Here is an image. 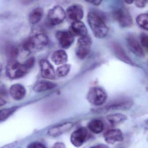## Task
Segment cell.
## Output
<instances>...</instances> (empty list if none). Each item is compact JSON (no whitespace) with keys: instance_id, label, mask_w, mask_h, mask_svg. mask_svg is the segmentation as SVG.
<instances>
[{"instance_id":"cell-1","label":"cell","mask_w":148,"mask_h":148,"mask_svg":"<svg viewBox=\"0 0 148 148\" xmlns=\"http://www.w3.org/2000/svg\"><path fill=\"white\" fill-rule=\"evenodd\" d=\"M87 22L96 38H103L107 36L109 28L103 18L98 14L90 12L87 15Z\"/></svg>"},{"instance_id":"cell-2","label":"cell","mask_w":148,"mask_h":148,"mask_svg":"<svg viewBox=\"0 0 148 148\" xmlns=\"http://www.w3.org/2000/svg\"><path fill=\"white\" fill-rule=\"evenodd\" d=\"M49 42V39L43 32H37L30 36L24 43V49L27 51L41 50L45 47Z\"/></svg>"},{"instance_id":"cell-3","label":"cell","mask_w":148,"mask_h":148,"mask_svg":"<svg viewBox=\"0 0 148 148\" xmlns=\"http://www.w3.org/2000/svg\"><path fill=\"white\" fill-rule=\"evenodd\" d=\"M86 98L91 104L95 106H100L106 102L107 93L102 87L93 86L88 91Z\"/></svg>"},{"instance_id":"cell-4","label":"cell","mask_w":148,"mask_h":148,"mask_svg":"<svg viewBox=\"0 0 148 148\" xmlns=\"http://www.w3.org/2000/svg\"><path fill=\"white\" fill-rule=\"evenodd\" d=\"M28 70L24 64L12 60L6 67V74L11 79H19L25 76Z\"/></svg>"},{"instance_id":"cell-5","label":"cell","mask_w":148,"mask_h":148,"mask_svg":"<svg viewBox=\"0 0 148 148\" xmlns=\"http://www.w3.org/2000/svg\"><path fill=\"white\" fill-rule=\"evenodd\" d=\"M92 44L91 38L88 35L80 37L78 39L76 50V55L78 58L84 60L88 56Z\"/></svg>"},{"instance_id":"cell-6","label":"cell","mask_w":148,"mask_h":148,"mask_svg":"<svg viewBox=\"0 0 148 148\" xmlns=\"http://www.w3.org/2000/svg\"><path fill=\"white\" fill-rule=\"evenodd\" d=\"M66 17V12L62 7L56 5L48 11L47 20L52 26L59 25L63 22Z\"/></svg>"},{"instance_id":"cell-7","label":"cell","mask_w":148,"mask_h":148,"mask_svg":"<svg viewBox=\"0 0 148 148\" xmlns=\"http://www.w3.org/2000/svg\"><path fill=\"white\" fill-rule=\"evenodd\" d=\"M113 17L123 28H127L132 25V19L130 13L125 8H121L113 12Z\"/></svg>"},{"instance_id":"cell-8","label":"cell","mask_w":148,"mask_h":148,"mask_svg":"<svg viewBox=\"0 0 148 148\" xmlns=\"http://www.w3.org/2000/svg\"><path fill=\"white\" fill-rule=\"evenodd\" d=\"M66 15L67 20L72 23L80 21L84 16L83 7L79 4H73L67 8Z\"/></svg>"},{"instance_id":"cell-9","label":"cell","mask_w":148,"mask_h":148,"mask_svg":"<svg viewBox=\"0 0 148 148\" xmlns=\"http://www.w3.org/2000/svg\"><path fill=\"white\" fill-rule=\"evenodd\" d=\"M88 135L87 129L84 127H79L72 132L70 138L71 143L76 148H79L84 144Z\"/></svg>"},{"instance_id":"cell-10","label":"cell","mask_w":148,"mask_h":148,"mask_svg":"<svg viewBox=\"0 0 148 148\" xmlns=\"http://www.w3.org/2000/svg\"><path fill=\"white\" fill-rule=\"evenodd\" d=\"M133 103L129 99L118 100L108 104L103 108H100L101 111H112L116 110H125L132 106Z\"/></svg>"},{"instance_id":"cell-11","label":"cell","mask_w":148,"mask_h":148,"mask_svg":"<svg viewBox=\"0 0 148 148\" xmlns=\"http://www.w3.org/2000/svg\"><path fill=\"white\" fill-rule=\"evenodd\" d=\"M59 44L62 48L68 49L74 43V37L69 31H59L56 34Z\"/></svg>"},{"instance_id":"cell-12","label":"cell","mask_w":148,"mask_h":148,"mask_svg":"<svg viewBox=\"0 0 148 148\" xmlns=\"http://www.w3.org/2000/svg\"><path fill=\"white\" fill-rule=\"evenodd\" d=\"M103 137L106 143L111 145L117 142H122L124 138L123 132L119 129L108 130L104 134Z\"/></svg>"},{"instance_id":"cell-13","label":"cell","mask_w":148,"mask_h":148,"mask_svg":"<svg viewBox=\"0 0 148 148\" xmlns=\"http://www.w3.org/2000/svg\"><path fill=\"white\" fill-rule=\"evenodd\" d=\"M74 125L72 122H66L52 127L47 131L50 136L57 137L70 131Z\"/></svg>"},{"instance_id":"cell-14","label":"cell","mask_w":148,"mask_h":148,"mask_svg":"<svg viewBox=\"0 0 148 148\" xmlns=\"http://www.w3.org/2000/svg\"><path fill=\"white\" fill-rule=\"evenodd\" d=\"M41 76L44 78L53 79L56 77L54 67L48 60L42 59L40 61Z\"/></svg>"},{"instance_id":"cell-15","label":"cell","mask_w":148,"mask_h":148,"mask_svg":"<svg viewBox=\"0 0 148 148\" xmlns=\"http://www.w3.org/2000/svg\"><path fill=\"white\" fill-rule=\"evenodd\" d=\"M126 42L129 49L134 54L140 58L144 57L143 50L135 36L132 34L128 35L126 38Z\"/></svg>"},{"instance_id":"cell-16","label":"cell","mask_w":148,"mask_h":148,"mask_svg":"<svg viewBox=\"0 0 148 148\" xmlns=\"http://www.w3.org/2000/svg\"><path fill=\"white\" fill-rule=\"evenodd\" d=\"M69 31L74 37L80 38L87 35V28L84 23L81 21L72 23Z\"/></svg>"},{"instance_id":"cell-17","label":"cell","mask_w":148,"mask_h":148,"mask_svg":"<svg viewBox=\"0 0 148 148\" xmlns=\"http://www.w3.org/2000/svg\"><path fill=\"white\" fill-rule=\"evenodd\" d=\"M9 92L11 97L14 99L15 100H20L25 97L26 90L21 84H14L10 87Z\"/></svg>"},{"instance_id":"cell-18","label":"cell","mask_w":148,"mask_h":148,"mask_svg":"<svg viewBox=\"0 0 148 148\" xmlns=\"http://www.w3.org/2000/svg\"><path fill=\"white\" fill-rule=\"evenodd\" d=\"M112 49L114 51V53L118 58L127 64L130 65H135L120 45L116 43L113 44Z\"/></svg>"},{"instance_id":"cell-19","label":"cell","mask_w":148,"mask_h":148,"mask_svg":"<svg viewBox=\"0 0 148 148\" xmlns=\"http://www.w3.org/2000/svg\"><path fill=\"white\" fill-rule=\"evenodd\" d=\"M51 60L57 65L64 64L68 60L67 53L63 50L55 51L52 55Z\"/></svg>"},{"instance_id":"cell-20","label":"cell","mask_w":148,"mask_h":148,"mask_svg":"<svg viewBox=\"0 0 148 148\" xmlns=\"http://www.w3.org/2000/svg\"><path fill=\"white\" fill-rule=\"evenodd\" d=\"M57 85L55 83L48 80H41L39 81L34 86L33 89L38 92H43L55 88Z\"/></svg>"},{"instance_id":"cell-21","label":"cell","mask_w":148,"mask_h":148,"mask_svg":"<svg viewBox=\"0 0 148 148\" xmlns=\"http://www.w3.org/2000/svg\"><path fill=\"white\" fill-rule=\"evenodd\" d=\"M88 129L92 133L98 134L101 133L104 129L103 123L98 119H92L90 121L88 124Z\"/></svg>"},{"instance_id":"cell-22","label":"cell","mask_w":148,"mask_h":148,"mask_svg":"<svg viewBox=\"0 0 148 148\" xmlns=\"http://www.w3.org/2000/svg\"><path fill=\"white\" fill-rule=\"evenodd\" d=\"M106 119L112 125H116L124 123L127 119V116L121 113H115L108 115Z\"/></svg>"},{"instance_id":"cell-23","label":"cell","mask_w":148,"mask_h":148,"mask_svg":"<svg viewBox=\"0 0 148 148\" xmlns=\"http://www.w3.org/2000/svg\"><path fill=\"white\" fill-rule=\"evenodd\" d=\"M43 8L38 7L34 9L29 15V21L30 23L32 25L38 24L43 17Z\"/></svg>"},{"instance_id":"cell-24","label":"cell","mask_w":148,"mask_h":148,"mask_svg":"<svg viewBox=\"0 0 148 148\" xmlns=\"http://www.w3.org/2000/svg\"><path fill=\"white\" fill-rule=\"evenodd\" d=\"M18 109L17 106L0 110V121H3L12 115Z\"/></svg>"},{"instance_id":"cell-25","label":"cell","mask_w":148,"mask_h":148,"mask_svg":"<svg viewBox=\"0 0 148 148\" xmlns=\"http://www.w3.org/2000/svg\"><path fill=\"white\" fill-rule=\"evenodd\" d=\"M148 14L143 13L139 14L136 18L138 25L144 30H148Z\"/></svg>"},{"instance_id":"cell-26","label":"cell","mask_w":148,"mask_h":148,"mask_svg":"<svg viewBox=\"0 0 148 148\" xmlns=\"http://www.w3.org/2000/svg\"><path fill=\"white\" fill-rule=\"evenodd\" d=\"M71 69V65L69 64H64L57 68L56 74L59 77H65L70 72Z\"/></svg>"},{"instance_id":"cell-27","label":"cell","mask_w":148,"mask_h":148,"mask_svg":"<svg viewBox=\"0 0 148 148\" xmlns=\"http://www.w3.org/2000/svg\"><path fill=\"white\" fill-rule=\"evenodd\" d=\"M139 40H140L141 45H142L143 47L147 48L148 47V35L147 34L143 33L139 36Z\"/></svg>"},{"instance_id":"cell-28","label":"cell","mask_w":148,"mask_h":148,"mask_svg":"<svg viewBox=\"0 0 148 148\" xmlns=\"http://www.w3.org/2000/svg\"><path fill=\"white\" fill-rule=\"evenodd\" d=\"M19 49L16 47H12L9 50V54L10 58L12 59L16 58L19 54Z\"/></svg>"},{"instance_id":"cell-29","label":"cell","mask_w":148,"mask_h":148,"mask_svg":"<svg viewBox=\"0 0 148 148\" xmlns=\"http://www.w3.org/2000/svg\"><path fill=\"white\" fill-rule=\"evenodd\" d=\"M35 63V59L34 57H31V58H28L25 62L24 64L26 66L27 70L31 69L33 67Z\"/></svg>"},{"instance_id":"cell-30","label":"cell","mask_w":148,"mask_h":148,"mask_svg":"<svg viewBox=\"0 0 148 148\" xmlns=\"http://www.w3.org/2000/svg\"><path fill=\"white\" fill-rule=\"evenodd\" d=\"M27 148H47V147L41 143L33 142L28 145Z\"/></svg>"},{"instance_id":"cell-31","label":"cell","mask_w":148,"mask_h":148,"mask_svg":"<svg viewBox=\"0 0 148 148\" xmlns=\"http://www.w3.org/2000/svg\"><path fill=\"white\" fill-rule=\"evenodd\" d=\"M136 6L138 8H143L147 4V1H134Z\"/></svg>"},{"instance_id":"cell-32","label":"cell","mask_w":148,"mask_h":148,"mask_svg":"<svg viewBox=\"0 0 148 148\" xmlns=\"http://www.w3.org/2000/svg\"><path fill=\"white\" fill-rule=\"evenodd\" d=\"M52 148H66V146L62 142H57L53 145Z\"/></svg>"},{"instance_id":"cell-33","label":"cell","mask_w":148,"mask_h":148,"mask_svg":"<svg viewBox=\"0 0 148 148\" xmlns=\"http://www.w3.org/2000/svg\"><path fill=\"white\" fill-rule=\"evenodd\" d=\"M89 148H109L108 145L105 144H98L97 145H94V146H92Z\"/></svg>"},{"instance_id":"cell-34","label":"cell","mask_w":148,"mask_h":148,"mask_svg":"<svg viewBox=\"0 0 148 148\" xmlns=\"http://www.w3.org/2000/svg\"><path fill=\"white\" fill-rule=\"evenodd\" d=\"M87 2L91 3L92 4L94 5L98 6L99 5L101 4L102 1H88Z\"/></svg>"},{"instance_id":"cell-35","label":"cell","mask_w":148,"mask_h":148,"mask_svg":"<svg viewBox=\"0 0 148 148\" xmlns=\"http://www.w3.org/2000/svg\"><path fill=\"white\" fill-rule=\"evenodd\" d=\"M6 104L5 100L0 97V106H3Z\"/></svg>"},{"instance_id":"cell-36","label":"cell","mask_w":148,"mask_h":148,"mask_svg":"<svg viewBox=\"0 0 148 148\" xmlns=\"http://www.w3.org/2000/svg\"><path fill=\"white\" fill-rule=\"evenodd\" d=\"M14 146V143H12L8 145H5L3 148H12V147H13Z\"/></svg>"},{"instance_id":"cell-37","label":"cell","mask_w":148,"mask_h":148,"mask_svg":"<svg viewBox=\"0 0 148 148\" xmlns=\"http://www.w3.org/2000/svg\"><path fill=\"white\" fill-rule=\"evenodd\" d=\"M125 3H127V4L130 5V4H132L133 2H134V1H130V0H129V1H125Z\"/></svg>"},{"instance_id":"cell-38","label":"cell","mask_w":148,"mask_h":148,"mask_svg":"<svg viewBox=\"0 0 148 148\" xmlns=\"http://www.w3.org/2000/svg\"><path fill=\"white\" fill-rule=\"evenodd\" d=\"M2 65H1V64H0V73H1V71H2Z\"/></svg>"},{"instance_id":"cell-39","label":"cell","mask_w":148,"mask_h":148,"mask_svg":"<svg viewBox=\"0 0 148 148\" xmlns=\"http://www.w3.org/2000/svg\"><path fill=\"white\" fill-rule=\"evenodd\" d=\"M122 148V147H121V148Z\"/></svg>"},{"instance_id":"cell-40","label":"cell","mask_w":148,"mask_h":148,"mask_svg":"<svg viewBox=\"0 0 148 148\" xmlns=\"http://www.w3.org/2000/svg\"></svg>"}]
</instances>
